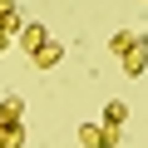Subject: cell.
Masks as SVG:
<instances>
[{
  "label": "cell",
  "mask_w": 148,
  "mask_h": 148,
  "mask_svg": "<svg viewBox=\"0 0 148 148\" xmlns=\"http://www.w3.org/2000/svg\"><path fill=\"white\" fill-rule=\"evenodd\" d=\"M74 138H79V148H114V143H119V133H109L104 123H79Z\"/></svg>",
  "instance_id": "obj_1"
},
{
  "label": "cell",
  "mask_w": 148,
  "mask_h": 148,
  "mask_svg": "<svg viewBox=\"0 0 148 148\" xmlns=\"http://www.w3.org/2000/svg\"><path fill=\"white\" fill-rule=\"evenodd\" d=\"M143 69H148V35H138V45L123 54V74H128V79H138Z\"/></svg>",
  "instance_id": "obj_2"
},
{
  "label": "cell",
  "mask_w": 148,
  "mask_h": 148,
  "mask_svg": "<svg viewBox=\"0 0 148 148\" xmlns=\"http://www.w3.org/2000/svg\"><path fill=\"white\" fill-rule=\"evenodd\" d=\"M59 59H64V45H59V40H45V45H40V49L30 54V64H35V69H45V74H49V69H54Z\"/></svg>",
  "instance_id": "obj_3"
},
{
  "label": "cell",
  "mask_w": 148,
  "mask_h": 148,
  "mask_svg": "<svg viewBox=\"0 0 148 148\" xmlns=\"http://www.w3.org/2000/svg\"><path fill=\"white\" fill-rule=\"evenodd\" d=\"M123 123H128V104L123 99H109L104 104V128L109 133H123Z\"/></svg>",
  "instance_id": "obj_4"
},
{
  "label": "cell",
  "mask_w": 148,
  "mask_h": 148,
  "mask_svg": "<svg viewBox=\"0 0 148 148\" xmlns=\"http://www.w3.org/2000/svg\"><path fill=\"white\" fill-rule=\"evenodd\" d=\"M45 40H49V30H45V25H40V20H25V25H20V45H25V49H30V54H35V49H40V45H45Z\"/></svg>",
  "instance_id": "obj_5"
},
{
  "label": "cell",
  "mask_w": 148,
  "mask_h": 148,
  "mask_svg": "<svg viewBox=\"0 0 148 148\" xmlns=\"http://www.w3.org/2000/svg\"><path fill=\"white\" fill-rule=\"evenodd\" d=\"M0 148H25V128L20 123H0Z\"/></svg>",
  "instance_id": "obj_6"
},
{
  "label": "cell",
  "mask_w": 148,
  "mask_h": 148,
  "mask_svg": "<svg viewBox=\"0 0 148 148\" xmlns=\"http://www.w3.org/2000/svg\"><path fill=\"white\" fill-rule=\"evenodd\" d=\"M25 114V99H0V123H20Z\"/></svg>",
  "instance_id": "obj_7"
},
{
  "label": "cell",
  "mask_w": 148,
  "mask_h": 148,
  "mask_svg": "<svg viewBox=\"0 0 148 148\" xmlns=\"http://www.w3.org/2000/svg\"><path fill=\"white\" fill-rule=\"evenodd\" d=\"M133 45H138V35H128V30H114V40H109V49H114L119 59H123V54H128Z\"/></svg>",
  "instance_id": "obj_8"
},
{
  "label": "cell",
  "mask_w": 148,
  "mask_h": 148,
  "mask_svg": "<svg viewBox=\"0 0 148 148\" xmlns=\"http://www.w3.org/2000/svg\"><path fill=\"white\" fill-rule=\"evenodd\" d=\"M10 10H15V0H0V15H10Z\"/></svg>",
  "instance_id": "obj_9"
},
{
  "label": "cell",
  "mask_w": 148,
  "mask_h": 148,
  "mask_svg": "<svg viewBox=\"0 0 148 148\" xmlns=\"http://www.w3.org/2000/svg\"><path fill=\"white\" fill-rule=\"evenodd\" d=\"M5 49H10V35H5V30H0V54H5Z\"/></svg>",
  "instance_id": "obj_10"
},
{
  "label": "cell",
  "mask_w": 148,
  "mask_h": 148,
  "mask_svg": "<svg viewBox=\"0 0 148 148\" xmlns=\"http://www.w3.org/2000/svg\"><path fill=\"white\" fill-rule=\"evenodd\" d=\"M143 5H148V0H143Z\"/></svg>",
  "instance_id": "obj_11"
}]
</instances>
